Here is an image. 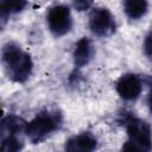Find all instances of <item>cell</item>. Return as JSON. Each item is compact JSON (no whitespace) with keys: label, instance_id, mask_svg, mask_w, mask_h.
Returning <instances> with one entry per match:
<instances>
[{"label":"cell","instance_id":"4fadbf2b","mask_svg":"<svg viewBox=\"0 0 152 152\" xmlns=\"http://www.w3.org/2000/svg\"><path fill=\"white\" fill-rule=\"evenodd\" d=\"M91 4H93V0H72L74 7L80 12L88 10L91 6Z\"/></svg>","mask_w":152,"mask_h":152},{"label":"cell","instance_id":"7a4b0ae2","mask_svg":"<svg viewBox=\"0 0 152 152\" xmlns=\"http://www.w3.org/2000/svg\"><path fill=\"white\" fill-rule=\"evenodd\" d=\"M62 115L58 112H42L26 124L25 134L32 144H39L57 131L62 126Z\"/></svg>","mask_w":152,"mask_h":152},{"label":"cell","instance_id":"52a82bcc","mask_svg":"<svg viewBox=\"0 0 152 152\" xmlns=\"http://www.w3.org/2000/svg\"><path fill=\"white\" fill-rule=\"evenodd\" d=\"M142 86L140 78L134 74H125L116 82V91L126 101L137 100L141 93Z\"/></svg>","mask_w":152,"mask_h":152},{"label":"cell","instance_id":"30bf717a","mask_svg":"<svg viewBox=\"0 0 152 152\" xmlns=\"http://www.w3.org/2000/svg\"><path fill=\"white\" fill-rule=\"evenodd\" d=\"M147 0H124V10L129 19H139L147 12Z\"/></svg>","mask_w":152,"mask_h":152},{"label":"cell","instance_id":"7c38bea8","mask_svg":"<svg viewBox=\"0 0 152 152\" xmlns=\"http://www.w3.org/2000/svg\"><path fill=\"white\" fill-rule=\"evenodd\" d=\"M144 52L145 55L152 59V30L148 32V34L145 38L144 42Z\"/></svg>","mask_w":152,"mask_h":152},{"label":"cell","instance_id":"5b68a950","mask_svg":"<svg viewBox=\"0 0 152 152\" xmlns=\"http://www.w3.org/2000/svg\"><path fill=\"white\" fill-rule=\"evenodd\" d=\"M46 24L55 37L66 34L72 27V17L69 7L65 5H56L51 7L46 14Z\"/></svg>","mask_w":152,"mask_h":152},{"label":"cell","instance_id":"6da1fadb","mask_svg":"<svg viewBox=\"0 0 152 152\" xmlns=\"http://www.w3.org/2000/svg\"><path fill=\"white\" fill-rule=\"evenodd\" d=\"M1 59L5 71L12 81L17 83L25 82L33 69V63L28 53L23 51L14 43H7L2 48Z\"/></svg>","mask_w":152,"mask_h":152},{"label":"cell","instance_id":"5bb4252c","mask_svg":"<svg viewBox=\"0 0 152 152\" xmlns=\"http://www.w3.org/2000/svg\"><path fill=\"white\" fill-rule=\"evenodd\" d=\"M147 104H148V109H150V112L152 113V89L150 90L148 96H147Z\"/></svg>","mask_w":152,"mask_h":152},{"label":"cell","instance_id":"8992f818","mask_svg":"<svg viewBox=\"0 0 152 152\" xmlns=\"http://www.w3.org/2000/svg\"><path fill=\"white\" fill-rule=\"evenodd\" d=\"M89 28L97 37H108L115 32V18L108 8H94L89 15Z\"/></svg>","mask_w":152,"mask_h":152},{"label":"cell","instance_id":"3957f363","mask_svg":"<svg viewBox=\"0 0 152 152\" xmlns=\"http://www.w3.org/2000/svg\"><path fill=\"white\" fill-rule=\"evenodd\" d=\"M26 124L21 118L15 115L4 116L1 120V151L2 152H15L23 148L24 141L21 134L25 133Z\"/></svg>","mask_w":152,"mask_h":152},{"label":"cell","instance_id":"277c9868","mask_svg":"<svg viewBox=\"0 0 152 152\" xmlns=\"http://www.w3.org/2000/svg\"><path fill=\"white\" fill-rule=\"evenodd\" d=\"M128 140L124 145V150L128 151H150L152 150V132L150 125L138 118H128L126 120Z\"/></svg>","mask_w":152,"mask_h":152},{"label":"cell","instance_id":"8fae6325","mask_svg":"<svg viewBox=\"0 0 152 152\" xmlns=\"http://www.w3.org/2000/svg\"><path fill=\"white\" fill-rule=\"evenodd\" d=\"M26 4H27V0H0L2 20H6V18L13 13H18L23 11Z\"/></svg>","mask_w":152,"mask_h":152},{"label":"cell","instance_id":"ba28073f","mask_svg":"<svg viewBox=\"0 0 152 152\" xmlns=\"http://www.w3.org/2000/svg\"><path fill=\"white\" fill-rule=\"evenodd\" d=\"M97 146L96 138L90 133H81L74 135L65 142V150L71 152H90Z\"/></svg>","mask_w":152,"mask_h":152},{"label":"cell","instance_id":"9c48e42d","mask_svg":"<svg viewBox=\"0 0 152 152\" xmlns=\"http://www.w3.org/2000/svg\"><path fill=\"white\" fill-rule=\"evenodd\" d=\"M93 55H94V49H93L91 42L86 37L81 38L76 43L75 49H74V53H72L75 66L76 68L86 66L90 62V59L93 58Z\"/></svg>","mask_w":152,"mask_h":152}]
</instances>
